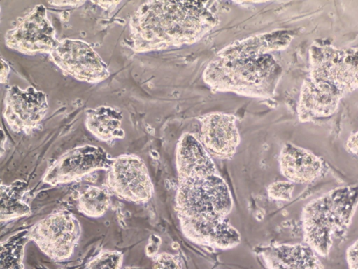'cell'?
<instances>
[{
  "instance_id": "6da1fadb",
  "label": "cell",
  "mask_w": 358,
  "mask_h": 269,
  "mask_svg": "<svg viewBox=\"0 0 358 269\" xmlns=\"http://www.w3.org/2000/svg\"><path fill=\"white\" fill-rule=\"evenodd\" d=\"M219 24L210 1H148L131 17L126 43L136 53L192 45Z\"/></svg>"
},
{
  "instance_id": "7a4b0ae2",
  "label": "cell",
  "mask_w": 358,
  "mask_h": 269,
  "mask_svg": "<svg viewBox=\"0 0 358 269\" xmlns=\"http://www.w3.org/2000/svg\"><path fill=\"white\" fill-rule=\"evenodd\" d=\"M282 68L271 54L237 59L217 57L203 71L204 83L213 92L270 98L276 91Z\"/></svg>"
},
{
  "instance_id": "3957f363",
  "label": "cell",
  "mask_w": 358,
  "mask_h": 269,
  "mask_svg": "<svg viewBox=\"0 0 358 269\" xmlns=\"http://www.w3.org/2000/svg\"><path fill=\"white\" fill-rule=\"evenodd\" d=\"M358 206V186L335 188L308 202L301 212L303 242L327 257L335 239L347 233Z\"/></svg>"
},
{
  "instance_id": "277c9868",
  "label": "cell",
  "mask_w": 358,
  "mask_h": 269,
  "mask_svg": "<svg viewBox=\"0 0 358 269\" xmlns=\"http://www.w3.org/2000/svg\"><path fill=\"white\" fill-rule=\"evenodd\" d=\"M232 209L230 188L220 174L178 181L175 195L178 219L197 221L227 219Z\"/></svg>"
},
{
  "instance_id": "5b68a950",
  "label": "cell",
  "mask_w": 358,
  "mask_h": 269,
  "mask_svg": "<svg viewBox=\"0 0 358 269\" xmlns=\"http://www.w3.org/2000/svg\"><path fill=\"white\" fill-rule=\"evenodd\" d=\"M308 55L309 78L342 98L358 89V48H341L316 40Z\"/></svg>"
},
{
  "instance_id": "8992f818",
  "label": "cell",
  "mask_w": 358,
  "mask_h": 269,
  "mask_svg": "<svg viewBox=\"0 0 358 269\" xmlns=\"http://www.w3.org/2000/svg\"><path fill=\"white\" fill-rule=\"evenodd\" d=\"M81 235L77 218L67 210L53 212L28 229L27 238L47 256L63 261L73 255Z\"/></svg>"
},
{
  "instance_id": "52a82bcc",
  "label": "cell",
  "mask_w": 358,
  "mask_h": 269,
  "mask_svg": "<svg viewBox=\"0 0 358 269\" xmlns=\"http://www.w3.org/2000/svg\"><path fill=\"white\" fill-rule=\"evenodd\" d=\"M4 40L10 49L29 55L50 54L59 43L43 4L18 18L15 25L6 32Z\"/></svg>"
},
{
  "instance_id": "ba28073f",
  "label": "cell",
  "mask_w": 358,
  "mask_h": 269,
  "mask_svg": "<svg viewBox=\"0 0 358 269\" xmlns=\"http://www.w3.org/2000/svg\"><path fill=\"white\" fill-rule=\"evenodd\" d=\"M106 184L110 192L119 198L136 203L147 202L154 192L144 161L134 154L113 158L108 170Z\"/></svg>"
},
{
  "instance_id": "9c48e42d",
  "label": "cell",
  "mask_w": 358,
  "mask_h": 269,
  "mask_svg": "<svg viewBox=\"0 0 358 269\" xmlns=\"http://www.w3.org/2000/svg\"><path fill=\"white\" fill-rule=\"evenodd\" d=\"M53 62L66 74L89 83H98L110 76L108 66L87 42L64 39L49 54Z\"/></svg>"
},
{
  "instance_id": "30bf717a",
  "label": "cell",
  "mask_w": 358,
  "mask_h": 269,
  "mask_svg": "<svg viewBox=\"0 0 358 269\" xmlns=\"http://www.w3.org/2000/svg\"><path fill=\"white\" fill-rule=\"evenodd\" d=\"M113 160L102 147L90 144L77 146L56 160L42 180L52 186L69 183L98 170H108Z\"/></svg>"
},
{
  "instance_id": "8fae6325",
  "label": "cell",
  "mask_w": 358,
  "mask_h": 269,
  "mask_svg": "<svg viewBox=\"0 0 358 269\" xmlns=\"http://www.w3.org/2000/svg\"><path fill=\"white\" fill-rule=\"evenodd\" d=\"M48 110L47 95L33 86L13 85L6 92L3 116L16 133L30 134L38 128Z\"/></svg>"
},
{
  "instance_id": "7c38bea8",
  "label": "cell",
  "mask_w": 358,
  "mask_h": 269,
  "mask_svg": "<svg viewBox=\"0 0 358 269\" xmlns=\"http://www.w3.org/2000/svg\"><path fill=\"white\" fill-rule=\"evenodd\" d=\"M200 123V141L208 153L221 160H231L241 142L233 114L215 111L196 117Z\"/></svg>"
},
{
  "instance_id": "4fadbf2b",
  "label": "cell",
  "mask_w": 358,
  "mask_h": 269,
  "mask_svg": "<svg viewBox=\"0 0 358 269\" xmlns=\"http://www.w3.org/2000/svg\"><path fill=\"white\" fill-rule=\"evenodd\" d=\"M178 220L184 236L196 244L227 250L241 242L240 233L227 218L203 221L179 218Z\"/></svg>"
},
{
  "instance_id": "5bb4252c",
  "label": "cell",
  "mask_w": 358,
  "mask_h": 269,
  "mask_svg": "<svg viewBox=\"0 0 358 269\" xmlns=\"http://www.w3.org/2000/svg\"><path fill=\"white\" fill-rule=\"evenodd\" d=\"M175 163L178 181L219 174L212 156L200 139L190 132L183 133L178 139Z\"/></svg>"
},
{
  "instance_id": "9a60e30c",
  "label": "cell",
  "mask_w": 358,
  "mask_h": 269,
  "mask_svg": "<svg viewBox=\"0 0 358 269\" xmlns=\"http://www.w3.org/2000/svg\"><path fill=\"white\" fill-rule=\"evenodd\" d=\"M278 167L287 180L305 184L318 179L325 170L326 163L311 151L287 142L280 151Z\"/></svg>"
},
{
  "instance_id": "2e32d148",
  "label": "cell",
  "mask_w": 358,
  "mask_h": 269,
  "mask_svg": "<svg viewBox=\"0 0 358 269\" xmlns=\"http://www.w3.org/2000/svg\"><path fill=\"white\" fill-rule=\"evenodd\" d=\"M256 253L266 269H323L316 252L306 243L270 244Z\"/></svg>"
},
{
  "instance_id": "e0dca14e",
  "label": "cell",
  "mask_w": 358,
  "mask_h": 269,
  "mask_svg": "<svg viewBox=\"0 0 358 269\" xmlns=\"http://www.w3.org/2000/svg\"><path fill=\"white\" fill-rule=\"evenodd\" d=\"M294 39L292 32L278 29L236 40L220 49L217 57L237 59L271 54L285 50Z\"/></svg>"
},
{
  "instance_id": "ac0fdd59",
  "label": "cell",
  "mask_w": 358,
  "mask_h": 269,
  "mask_svg": "<svg viewBox=\"0 0 358 269\" xmlns=\"http://www.w3.org/2000/svg\"><path fill=\"white\" fill-rule=\"evenodd\" d=\"M341 99L306 77L302 83L296 106L298 119L301 123H308L329 118L336 112Z\"/></svg>"
},
{
  "instance_id": "d6986e66",
  "label": "cell",
  "mask_w": 358,
  "mask_h": 269,
  "mask_svg": "<svg viewBox=\"0 0 358 269\" xmlns=\"http://www.w3.org/2000/svg\"><path fill=\"white\" fill-rule=\"evenodd\" d=\"M122 120V111L110 106H99L85 111L86 128L103 142H110L124 137Z\"/></svg>"
},
{
  "instance_id": "ffe728a7",
  "label": "cell",
  "mask_w": 358,
  "mask_h": 269,
  "mask_svg": "<svg viewBox=\"0 0 358 269\" xmlns=\"http://www.w3.org/2000/svg\"><path fill=\"white\" fill-rule=\"evenodd\" d=\"M27 184L17 180L8 185H1V222L28 216L31 210L25 201Z\"/></svg>"
},
{
  "instance_id": "44dd1931",
  "label": "cell",
  "mask_w": 358,
  "mask_h": 269,
  "mask_svg": "<svg viewBox=\"0 0 358 269\" xmlns=\"http://www.w3.org/2000/svg\"><path fill=\"white\" fill-rule=\"evenodd\" d=\"M110 205V191L95 186H89L79 194L77 199L78 211L91 218H99L104 215Z\"/></svg>"
},
{
  "instance_id": "7402d4cb",
  "label": "cell",
  "mask_w": 358,
  "mask_h": 269,
  "mask_svg": "<svg viewBox=\"0 0 358 269\" xmlns=\"http://www.w3.org/2000/svg\"><path fill=\"white\" fill-rule=\"evenodd\" d=\"M28 230L13 235L1 247V269H24L23 255Z\"/></svg>"
},
{
  "instance_id": "603a6c76",
  "label": "cell",
  "mask_w": 358,
  "mask_h": 269,
  "mask_svg": "<svg viewBox=\"0 0 358 269\" xmlns=\"http://www.w3.org/2000/svg\"><path fill=\"white\" fill-rule=\"evenodd\" d=\"M122 262V252L115 250H103L87 263V269H120Z\"/></svg>"
},
{
  "instance_id": "cb8c5ba5",
  "label": "cell",
  "mask_w": 358,
  "mask_h": 269,
  "mask_svg": "<svg viewBox=\"0 0 358 269\" xmlns=\"http://www.w3.org/2000/svg\"><path fill=\"white\" fill-rule=\"evenodd\" d=\"M295 184L288 180H278L271 183L266 188L268 196L273 200L288 202L291 200Z\"/></svg>"
},
{
  "instance_id": "d4e9b609",
  "label": "cell",
  "mask_w": 358,
  "mask_h": 269,
  "mask_svg": "<svg viewBox=\"0 0 358 269\" xmlns=\"http://www.w3.org/2000/svg\"><path fill=\"white\" fill-rule=\"evenodd\" d=\"M153 259V269H182V265L176 255L162 252L157 254Z\"/></svg>"
},
{
  "instance_id": "484cf974",
  "label": "cell",
  "mask_w": 358,
  "mask_h": 269,
  "mask_svg": "<svg viewBox=\"0 0 358 269\" xmlns=\"http://www.w3.org/2000/svg\"><path fill=\"white\" fill-rule=\"evenodd\" d=\"M345 260L349 269H358V239L347 248Z\"/></svg>"
},
{
  "instance_id": "4316f807",
  "label": "cell",
  "mask_w": 358,
  "mask_h": 269,
  "mask_svg": "<svg viewBox=\"0 0 358 269\" xmlns=\"http://www.w3.org/2000/svg\"><path fill=\"white\" fill-rule=\"evenodd\" d=\"M162 244L160 237L152 234L148 239V243L145 247V252L147 256L154 258L157 254Z\"/></svg>"
},
{
  "instance_id": "83f0119b",
  "label": "cell",
  "mask_w": 358,
  "mask_h": 269,
  "mask_svg": "<svg viewBox=\"0 0 358 269\" xmlns=\"http://www.w3.org/2000/svg\"><path fill=\"white\" fill-rule=\"evenodd\" d=\"M344 146L348 153L358 157V130L351 133L348 136Z\"/></svg>"
},
{
  "instance_id": "f1b7e54d",
  "label": "cell",
  "mask_w": 358,
  "mask_h": 269,
  "mask_svg": "<svg viewBox=\"0 0 358 269\" xmlns=\"http://www.w3.org/2000/svg\"><path fill=\"white\" fill-rule=\"evenodd\" d=\"M10 71L9 64L1 58V83L5 84L8 81V77Z\"/></svg>"
},
{
  "instance_id": "f546056e",
  "label": "cell",
  "mask_w": 358,
  "mask_h": 269,
  "mask_svg": "<svg viewBox=\"0 0 358 269\" xmlns=\"http://www.w3.org/2000/svg\"><path fill=\"white\" fill-rule=\"evenodd\" d=\"M85 1H48L50 4L57 6H80Z\"/></svg>"
},
{
  "instance_id": "4dcf8cb0",
  "label": "cell",
  "mask_w": 358,
  "mask_h": 269,
  "mask_svg": "<svg viewBox=\"0 0 358 269\" xmlns=\"http://www.w3.org/2000/svg\"><path fill=\"white\" fill-rule=\"evenodd\" d=\"M120 1H92L96 4H98L99 6L102 7L105 10H108L109 8H111L112 6H116Z\"/></svg>"
}]
</instances>
